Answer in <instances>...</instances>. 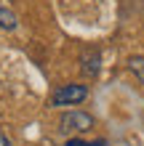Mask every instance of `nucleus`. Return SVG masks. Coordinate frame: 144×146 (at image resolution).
<instances>
[{
  "instance_id": "obj_1",
  "label": "nucleus",
  "mask_w": 144,
  "mask_h": 146,
  "mask_svg": "<svg viewBox=\"0 0 144 146\" xmlns=\"http://www.w3.org/2000/svg\"><path fill=\"white\" fill-rule=\"evenodd\" d=\"M86 96H88V88H86V85L70 82V85H62V88L51 96V104H54V106H72V104L86 101Z\"/></svg>"
},
{
  "instance_id": "obj_2",
  "label": "nucleus",
  "mask_w": 144,
  "mask_h": 146,
  "mask_svg": "<svg viewBox=\"0 0 144 146\" xmlns=\"http://www.w3.org/2000/svg\"><path fill=\"white\" fill-rule=\"evenodd\" d=\"M94 125V117L86 114V111H70V114H62V122H59V130L62 133H83Z\"/></svg>"
},
{
  "instance_id": "obj_3",
  "label": "nucleus",
  "mask_w": 144,
  "mask_h": 146,
  "mask_svg": "<svg viewBox=\"0 0 144 146\" xmlns=\"http://www.w3.org/2000/svg\"><path fill=\"white\" fill-rule=\"evenodd\" d=\"M80 66H83L88 74H96V72H99V53H96V50H88V53H83Z\"/></svg>"
},
{
  "instance_id": "obj_4",
  "label": "nucleus",
  "mask_w": 144,
  "mask_h": 146,
  "mask_svg": "<svg viewBox=\"0 0 144 146\" xmlns=\"http://www.w3.org/2000/svg\"><path fill=\"white\" fill-rule=\"evenodd\" d=\"M0 27H3V29H13V27H16L13 13H11V11H5V8H0Z\"/></svg>"
},
{
  "instance_id": "obj_5",
  "label": "nucleus",
  "mask_w": 144,
  "mask_h": 146,
  "mask_svg": "<svg viewBox=\"0 0 144 146\" xmlns=\"http://www.w3.org/2000/svg\"><path fill=\"white\" fill-rule=\"evenodd\" d=\"M131 69H136L144 77V58H131Z\"/></svg>"
},
{
  "instance_id": "obj_6",
  "label": "nucleus",
  "mask_w": 144,
  "mask_h": 146,
  "mask_svg": "<svg viewBox=\"0 0 144 146\" xmlns=\"http://www.w3.org/2000/svg\"><path fill=\"white\" fill-rule=\"evenodd\" d=\"M67 146H107V143H101V141L99 143H88V141H75L72 138V141H67Z\"/></svg>"
},
{
  "instance_id": "obj_7",
  "label": "nucleus",
  "mask_w": 144,
  "mask_h": 146,
  "mask_svg": "<svg viewBox=\"0 0 144 146\" xmlns=\"http://www.w3.org/2000/svg\"><path fill=\"white\" fill-rule=\"evenodd\" d=\"M0 146H11V143H8V138H5V133H3V130H0Z\"/></svg>"
}]
</instances>
